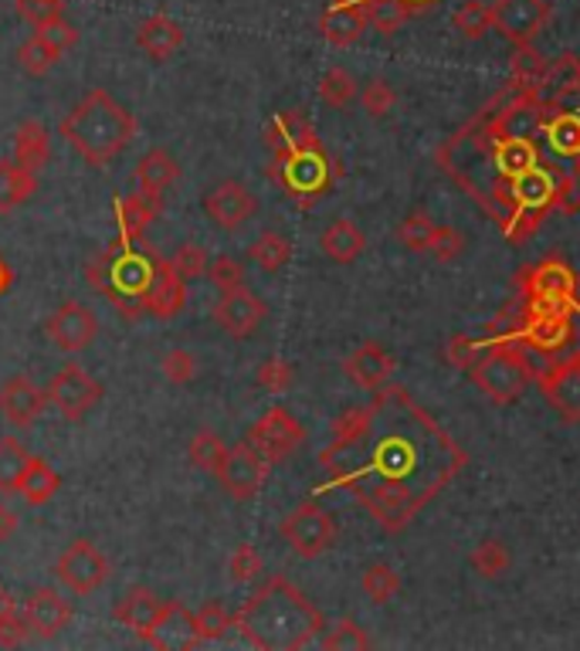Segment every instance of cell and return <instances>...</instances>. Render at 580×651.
Returning a JSON list of instances; mask_svg holds the SVG:
<instances>
[{
    "instance_id": "19",
    "label": "cell",
    "mask_w": 580,
    "mask_h": 651,
    "mask_svg": "<svg viewBox=\"0 0 580 651\" xmlns=\"http://www.w3.org/2000/svg\"><path fill=\"white\" fill-rule=\"evenodd\" d=\"M265 147L276 157H282V153H299V150H312L323 143H320L316 126L309 122V116H302L299 109H286L265 126Z\"/></svg>"
},
{
    "instance_id": "17",
    "label": "cell",
    "mask_w": 580,
    "mask_h": 651,
    "mask_svg": "<svg viewBox=\"0 0 580 651\" xmlns=\"http://www.w3.org/2000/svg\"><path fill=\"white\" fill-rule=\"evenodd\" d=\"M255 211H258V201L241 180L217 183V188L207 191V198H204V214L225 231H238L245 221L255 217Z\"/></svg>"
},
{
    "instance_id": "53",
    "label": "cell",
    "mask_w": 580,
    "mask_h": 651,
    "mask_svg": "<svg viewBox=\"0 0 580 651\" xmlns=\"http://www.w3.org/2000/svg\"><path fill=\"white\" fill-rule=\"evenodd\" d=\"M361 106H364L367 116L384 119V116L397 106V92H394L384 78H374V82H367L364 92H361Z\"/></svg>"
},
{
    "instance_id": "7",
    "label": "cell",
    "mask_w": 580,
    "mask_h": 651,
    "mask_svg": "<svg viewBox=\"0 0 580 651\" xmlns=\"http://www.w3.org/2000/svg\"><path fill=\"white\" fill-rule=\"evenodd\" d=\"M265 177L276 180L296 207L309 211V207H316L330 194L333 180H336V170H333V160L326 157L323 147H312V150L276 157L272 167L265 170Z\"/></svg>"
},
{
    "instance_id": "26",
    "label": "cell",
    "mask_w": 580,
    "mask_h": 651,
    "mask_svg": "<svg viewBox=\"0 0 580 651\" xmlns=\"http://www.w3.org/2000/svg\"><path fill=\"white\" fill-rule=\"evenodd\" d=\"M540 139L554 157L577 160L580 157V113L577 109H557L550 103V113L540 122Z\"/></svg>"
},
{
    "instance_id": "21",
    "label": "cell",
    "mask_w": 580,
    "mask_h": 651,
    "mask_svg": "<svg viewBox=\"0 0 580 651\" xmlns=\"http://www.w3.org/2000/svg\"><path fill=\"white\" fill-rule=\"evenodd\" d=\"M143 641L153 644V648H163V651H173V648H197V644H201L194 615L184 608L181 600H167V604H163L157 625L150 628V634H147Z\"/></svg>"
},
{
    "instance_id": "5",
    "label": "cell",
    "mask_w": 580,
    "mask_h": 651,
    "mask_svg": "<svg viewBox=\"0 0 580 651\" xmlns=\"http://www.w3.org/2000/svg\"><path fill=\"white\" fill-rule=\"evenodd\" d=\"M482 343L485 350L469 374L488 401L513 404L526 394L529 384H537V366L529 363L533 353L526 346H519L516 340H503V337H488Z\"/></svg>"
},
{
    "instance_id": "31",
    "label": "cell",
    "mask_w": 580,
    "mask_h": 651,
    "mask_svg": "<svg viewBox=\"0 0 580 651\" xmlns=\"http://www.w3.org/2000/svg\"><path fill=\"white\" fill-rule=\"evenodd\" d=\"M176 177H181V167H176V160L167 150H150L137 163V183H140L143 194L163 198V191L170 188Z\"/></svg>"
},
{
    "instance_id": "4",
    "label": "cell",
    "mask_w": 580,
    "mask_h": 651,
    "mask_svg": "<svg viewBox=\"0 0 580 651\" xmlns=\"http://www.w3.org/2000/svg\"><path fill=\"white\" fill-rule=\"evenodd\" d=\"M153 271H157L153 255H147L140 245H126L116 238L88 265V282H93L96 292L109 296L122 316H140L147 312L143 299L153 282Z\"/></svg>"
},
{
    "instance_id": "48",
    "label": "cell",
    "mask_w": 580,
    "mask_h": 651,
    "mask_svg": "<svg viewBox=\"0 0 580 651\" xmlns=\"http://www.w3.org/2000/svg\"><path fill=\"white\" fill-rule=\"evenodd\" d=\"M167 262L173 265V271L181 275L184 282H194V278L207 275V265H211V262H207V252H204L201 245H194V242L181 245Z\"/></svg>"
},
{
    "instance_id": "28",
    "label": "cell",
    "mask_w": 580,
    "mask_h": 651,
    "mask_svg": "<svg viewBox=\"0 0 580 651\" xmlns=\"http://www.w3.org/2000/svg\"><path fill=\"white\" fill-rule=\"evenodd\" d=\"M160 608H163V600H160L153 590H147V587H132V590L116 604V621H119L122 628H129L137 638H147L150 628H153L157 618H160Z\"/></svg>"
},
{
    "instance_id": "49",
    "label": "cell",
    "mask_w": 580,
    "mask_h": 651,
    "mask_svg": "<svg viewBox=\"0 0 580 651\" xmlns=\"http://www.w3.org/2000/svg\"><path fill=\"white\" fill-rule=\"evenodd\" d=\"M482 350H485V343H482V340H472V337L459 333V337H452L449 343H444L441 356H444V363H449V366L465 370V374H469V370L479 363Z\"/></svg>"
},
{
    "instance_id": "11",
    "label": "cell",
    "mask_w": 580,
    "mask_h": 651,
    "mask_svg": "<svg viewBox=\"0 0 580 651\" xmlns=\"http://www.w3.org/2000/svg\"><path fill=\"white\" fill-rule=\"evenodd\" d=\"M55 577L65 590L85 597L96 594L106 580H109V561L88 543V540H75L55 564Z\"/></svg>"
},
{
    "instance_id": "44",
    "label": "cell",
    "mask_w": 580,
    "mask_h": 651,
    "mask_svg": "<svg viewBox=\"0 0 580 651\" xmlns=\"http://www.w3.org/2000/svg\"><path fill=\"white\" fill-rule=\"evenodd\" d=\"M320 644L326 651H364V648H370V634L361 625H356L353 618H343L333 628H326V634H323Z\"/></svg>"
},
{
    "instance_id": "59",
    "label": "cell",
    "mask_w": 580,
    "mask_h": 651,
    "mask_svg": "<svg viewBox=\"0 0 580 651\" xmlns=\"http://www.w3.org/2000/svg\"><path fill=\"white\" fill-rule=\"evenodd\" d=\"M18 523H21V520H18L14 509L0 502V543H8V540L18 533Z\"/></svg>"
},
{
    "instance_id": "25",
    "label": "cell",
    "mask_w": 580,
    "mask_h": 651,
    "mask_svg": "<svg viewBox=\"0 0 580 651\" xmlns=\"http://www.w3.org/2000/svg\"><path fill=\"white\" fill-rule=\"evenodd\" d=\"M184 306H187V282L173 271L170 262L160 258L157 271H153V282L147 289V299H143V309L157 319H173Z\"/></svg>"
},
{
    "instance_id": "62",
    "label": "cell",
    "mask_w": 580,
    "mask_h": 651,
    "mask_svg": "<svg viewBox=\"0 0 580 651\" xmlns=\"http://www.w3.org/2000/svg\"><path fill=\"white\" fill-rule=\"evenodd\" d=\"M52 4H65V0H52Z\"/></svg>"
},
{
    "instance_id": "36",
    "label": "cell",
    "mask_w": 580,
    "mask_h": 651,
    "mask_svg": "<svg viewBox=\"0 0 580 651\" xmlns=\"http://www.w3.org/2000/svg\"><path fill=\"white\" fill-rule=\"evenodd\" d=\"M469 564H472V570H475L482 580H500V577L509 574L513 556H509L506 543H500V540H482V543L469 553Z\"/></svg>"
},
{
    "instance_id": "27",
    "label": "cell",
    "mask_w": 580,
    "mask_h": 651,
    "mask_svg": "<svg viewBox=\"0 0 580 651\" xmlns=\"http://www.w3.org/2000/svg\"><path fill=\"white\" fill-rule=\"evenodd\" d=\"M137 44L153 58V62H167L181 52L184 44V28L176 24L167 14H150L140 28H137Z\"/></svg>"
},
{
    "instance_id": "23",
    "label": "cell",
    "mask_w": 580,
    "mask_h": 651,
    "mask_svg": "<svg viewBox=\"0 0 580 651\" xmlns=\"http://www.w3.org/2000/svg\"><path fill=\"white\" fill-rule=\"evenodd\" d=\"M367 28L370 24H367L364 0H333L320 18V31L333 49H350V44L361 41Z\"/></svg>"
},
{
    "instance_id": "39",
    "label": "cell",
    "mask_w": 580,
    "mask_h": 651,
    "mask_svg": "<svg viewBox=\"0 0 580 651\" xmlns=\"http://www.w3.org/2000/svg\"><path fill=\"white\" fill-rule=\"evenodd\" d=\"M187 455H191V465H194V469L217 476L221 461H225V455H228V445L221 441V435H217V431H211V428H201V431L191 438V448H187Z\"/></svg>"
},
{
    "instance_id": "54",
    "label": "cell",
    "mask_w": 580,
    "mask_h": 651,
    "mask_svg": "<svg viewBox=\"0 0 580 651\" xmlns=\"http://www.w3.org/2000/svg\"><path fill=\"white\" fill-rule=\"evenodd\" d=\"M160 374H163L170 384H191L194 374H197V360H194V353H187V350H170V353L163 356V363H160Z\"/></svg>"
},
{
    "instance_id": "16",
    "label": "cell",
    "mask_w": 580,
    "mask_h": 651,
    "mask_svg": "<svg viewBox=\"0 0 580 651\" xmlns=\"http://www.w3.org/2000/svg\"><path fill=\"white\" fill-rule=\"evenodd\" d=\"M265 316H269V306H265L255 292H248L245 286L232 289V292H221V299L214 302V322L235 340H248Z\"/></svg>"
},
{
    "instance_id": "37",
    "label": "cell",
    "mask_w": 580,
    "mask_h": 651,
    "mask_svg": "<svg viewBox=\"0 0 580 651\" xmlns=\"http://www.w3.org/2000/svg\"><path fill=\"white\" fill-rule=\"evenodd\" d=\"M31 465V455L18 438H0V495H14L24 472Z\"/></svg>"
},
{
    "instance_id": "56",
    "label": "cell",
    "mask_w": 580,
    "mask_h": 651,
    "mask_svg": "<svg viewBox=\"0 0 580 651\" xmlns=\"http://www.w3.org/2000/svg\"><path fill=\"white\" fill-rule=\"evenodd\" d=\"M34 34H37L41 41H49L52 49H58L62 55H65L68 49H75V41H78V31L65 21V14H58V18H52V21L37 24Z\"/></svg>"
},
{
    "instance_id": "1",
    "label": "cell",
    "mask_w": 580,
    "mask_h": 651,
    "mask_svg": "<svg viewBox=\"0 0 580 651\" xmlns=\"http://www.w3.org/2000/svg\"><path fill=\"white\" fill-rule=\"evenodd\" d=\"M330 479L316 492L346 489L384 533H405L465 469V451L397 384L333 417L320 451Z\"/></svg>"
},
{
    "instance_id": "22",
    "label": "cell",
    "mask_w": 580,
    "mask_h": 651,
    "mask_svg": "<svg viewBox=\"0 0 580 651\" xmlns=\"http://www.w3.org/2000/svg\"><path fill=\"white\" fill-rule=\"evenodd\" d=\"M24 618L28 631H34L37 638H55L72 621V604L55 587H37L24 604Z\"/></svg>"
},
{
    "instance_id": "50",
    "label": "cell",
    "mask_w": 580,
    "mask_h": 651,
    "mask_svg": "<svg viewBox=\"0 0 580 651\" xmlns=\"http://www.w3.org/2000/svg\"><path fill=\"white\" fill-rule=\"evenodd\" d=\"M207 278H211V286L217 292H232V289H241L245 286V268L238 258L232 255H221L207 265Z\"/></svg>"
},
{
    "instance_id": "45",
    "label": "cell",
    "mask_w": 580,
    "mask_h": 651,
    "mask_svg": "<svg viewBox=\"0 0 580 651\" xmlns=\"http://www.w3.org/2000/svg\"><path fill=\"white\" fill-rule=\"evenodd\" d=\"M58 58H62V52L52 49L49 41H41L37 34H34L31 41H24L21 49H18V65H21L28 75H44V72H52Z\"/></svg>"
},
{
    "instance_id": "47",
    "label": "cell",
    "mask_w": 580,
    "mask_h": 651,
    "mask_svg": "<svg viewBox=\"0 0 580 651\" xmlns=\"http://www.w3.org/2000/svg\"><path fill=\"white\" fill-rule=\"evenodd\" d=\"M194 625H197V638H201V644H204V641L225 638L228 628H235V618H232L225 608H221L217 600H211V604H204V608L194 615Z\"/></svg>"
},
{
    "instance_id": "61",
    "label": "cell",
    "mask_w": 580,
    "mask_h": 651,
    "mask_svg": "<svg viewBox=\"0 0 580 651\" xmlns=\"http://www.w3.org/2000/svg\"><path fill=\"white\" fill-rule=\"evenodd\" d=\"M405 4H408L411 11H428V8L441 4V0H405Z\"/></svg>"
},
{
    "instance_id": "60",
    "label": "cell",
    "mask_w": 580,
    "mask_h": 651,
    "mask_svg": "<svg viewBox=\"0 0 580 651\" xmlns=\"http://www.w3.org/2000/svg\"><path fill=\"white\" fill-rule=\"evenodd\" d=\"M14 286V268L4 262V255H0V299H4Z\"/></svg>"
},
{
    "instance_id": "13",
    "label": "cell",
    "mask_w": 580,
    "mask_h": 651,
    "mask_svg": "<svg viewBox=\"0 0 580 651\" xmlns=\"http://www.w3.org/2000/svg\"><path fill=\"white\" fill-rule=\"evenodd\" d=\"M44 394H49V404H55L68 417V421H75V417L88 414L103 401V384L88 374L85 366L65 363L58 374L52 377V384L44 387Z\"/></svg>"
},
{
    "instance_id": "2",
    "label": "cell",
    "mask_w": 580,
    "mask_h": 651,
    "mask_svg": "<svg viewBox=\"0 0 580 651\" xmlns=\"http://www.w3.org/2000/svg\"><path fill=\"white\" fill-rule=\"evenodd\" d=\"M235 628L255 648L296 651L305 648L326 625L299 587H292L286 577H269L235 615Z\"/></svg>"
},
{
    "instance_id": "43",
    "label": "cell",
    "mask_w": 580,
    "mask_h": 651,
    "mask_svg": "<svg viewBox=\"0 0 580 651\" xmlns=\"http://www.w3.org/2000/svg\"><path fill=\"white\" fill-rule=\"evenodd\" d=\"M361 587L374 604H387L400 594V574L390 564H370L361 577Z\"/></svg>"
},
{
    "instance_id": "15",
    "label": "cell",
    "mask_w": 580,
    "mask_h": 651,
    "mask_svg": "<svg viewBox=\"0 0 580 651\" xmlns=\"http://www.w3.org/2000/svg\"><path fill=\"white\" fill-rule=\"evenodd\" d=\"M49 340L62 350V353H82L93 346V340L99 337V319L96 312L82 306V302H65L52 319H49Z\"/></svg>"
},
{
    "instance_id": "41",
    "label": "cell",
    "mask_w": 580,
    "mask_h": 651,
    "mask_svg": "<svg viewBox=\"0 0 580 651\" xmlns=\"http://www.w3.org/2000/svg\"><path fill=\"white\" fill-rule=\"evenodd\" d=\"M356 78L343 68V65H333L323 78H320V99L330 106V109H346L353 99H356Z\"/></svg>"
},
{
    "instance_id": "55",
    "label": "cell",
    "mask_w": 580,
    "mask_h": 651,
    "mask_svg": "<svg viewBox=\"0 0 580 651\" xmlns=\"http://www.w3.org/2000/svg\"><path fill=\"white\" fill-rule=\"evenodd\" d=\"M28 618L24 615H18V604L0 590V641L4 644H18L24 634H28Z\"/></svg>"
},
{
    "instance_id": "58",
    "label": "cell",
    "mask_w": 580,
    "mask_h": 651,
    "mask_svg": "<svg viewBox=\"0 0 580 651\" xmlns=\"http://www.w3.org/2000/svg\"><path fill=\"white\" fill-rule=\"evenodd\" d=\"M18 14L37 28V24H44V21H52V18H58V14H65V4H52V0H18Z\"/></svg>"
},
{
    "instance_id": "57",
    "label": "cell",
    "mask_w": 580,
    "mask_h": 651,
    "mask_svg": "<svg viewBox=\"0 0 580 651\" xmlns=\"http://www.w3.org/2000/svg\"><path fill=\"white\" fill-rule=\"evenodd\" d=\"M554 211H560V214H577L580 211V167L577 163L570 170H563L560 180H557Z\"/></svg>"
},
{
    "instance_id": "12",
    "label": "cell",
    "mask_w": 580,
    "mask_h": 651,
    "mask_svg": "<svg viewBox=\"0 0 580 651\" xmlns=\"http://www.w3.org/2000/svg\"><path fill=\"white\" fill-rule=\"evenodd\" d=\"M272 465L265 461L248 441H238L235 448H228L225 461L217 469V482L225 485V492L238 502H248L261 492L265 479H269Z\"/></svg>"
},
{
    "instance_id": "3",
    "label": "cell",
    "mask_w": 580,
    "mask_h": 651,
    "mask_svg": "<svg viewBox=\"0 0 580 651\" xmlns=\"http://www.w3.org/2000/svg\"><path fill=\"white\" fill-rule=\"evenodd\" d=\"M132 136H137V119L106 88H93L62 119V139L88 167H109Z\"/></svg>"
},
{
    "instance_id": "8",
    "label": "cell",
    "mask_w": 580,
    "mask_h": 651,
    "mask_svg": "<svg viewBox=\"0 0 580 651\" xmlns=\"http://www.w3.org/2000/svg\"><path fill=\"white\" fill-rule=\"evenodd\" d=\"M279 536L292 546L296 556H302V561H316V556H323L326 549L336 546V520L333 513H326V509L320 502H302L296 505L292 513L282 520L279 526Z\"/></svg>"
},
{
    "instance_id": "6",
    "label": "cell",
    "mask_w": 580,
    "mask_h": 651,
    "mask_svg": "<svg viewBox=\"0 0 580 651\" xmlns=\"http://www.w3.org/2000/svg\"><path fill=\"white\" fill-rule=\"evenodd\" d=\"M519 312H554V309H573L580 312V286L573 268L560 255H547L537 265L519 268Z\"/></svg>"
},
{
    "instance_id": "14",
    "label": "cell",
    "mask_w": 580,
    "mask_h": 651,
    "mask_svg": "<svg viewBox=\"0 0 580 651\" xmlns=\"http://www.w3.org/2000/svg\"><path fill=\"white\" fill-rule=\"evenodd\" d=\"M550 21V4L547 0H496L493 4V28L513 41L516 49L533 44L537 34Z\"/></svg>"
},
{
    "instance_id": "29",
    "label": "cell",
    "mask_w": 580,
    "mask_h": 651,
    "mask_svg": "<svg viewBox=\"0 0 580 651\" xmlns=\"http://www.w3.org/2000/svg\"><path fill=\"white\" fill-rule=\"evenodd\" d=\"M320 248L330 262L336 265H350L364 255L367 248V235L361 227H356L350 217H336L326 231H323V238H320Z\"/></svg>"
},
{
    "instance_id": "52",
    "label": "cell",
    "mask_w": 580,
    "mask_h": 651,
    "mask_svg": "<svg viewBox=\"0 0 580 651\" xmlns=\"http://www.w3.org/2000/svg\"><path fill=\"white\" fill-rule=\"evenodd\" d=\"M462 252H465V238H462V231L459 227H449V224H438L434 227V238H431V252L428 255H434V262H441V265H452V262H459L462 258Z\"/></svg>"
},
{
    "instance_id": "24",
    "label": "cell",
    "mask_w": 580,
    "mask_h": 651,
    "mask_svg": "<svg viewBox=\"0 0 580 651\" xmlns=\"http://www.w3.org/2000/svg\"><path fill=\"white\" fill-rule=\"evenodd\" d=\"M163 211V198L153 194H129V198H116L112 214H116V227H119V242L126 245H143L147 227L153 224V217Z\"/></svg>"
},
{
    "instance_id": "32",
    "label": "cell",
    "mask_w": 580,
    "mask_h": 651,
    "mask_svg": "<svg viewBox=\"0 0 580 651\" xmlns=\"http://www.w3.org/2000/svg\"><path fill=\"white\" fill-rule=\"evenodd\" d=\"M52 160V139H49V129H44L41 122H24L18 129V139H14V163H21L24 170L37 173L44 163Z\"/></svg>"
},
{
    "instance_id": "30",
    "label": "cell",
    "mask_w": 580,
    "mask_h": 651,
    "mask_svg": "<svg viewBox=\"0 0 580 651\" xmlns=\"http://www.w3.org/2000/svg\"><path fill=\"white\" fill-rule=\"evenodd\" d=\"M58 489H62V476H58L44 458L31 455V465H28V472H24V479H21V485H18V495H21L28 505L37 509V505H49V502L58 495Z\"/></svg>"
},
{
    "instance_id": "18",
    "label": "cell",
    "mask_w": 580,
    "mask_h": 651,
    "mask_svg": "<svg viewBox=\"0 0 580 651\" xmlns=\"http://www.w3.org/2000/svg\"><path fill=\"white\" fill-rule=\"evenodd\" d=\"M394 370H397V360L390 356L387 346L380 343H364V346H356L346 360H343V374L353 387H361V391H380L384 384H390L394 377Z\"/></svg>"
},
{
    "instance_id": "38",
    "label": "cell",
    "mask_w": 580,
    "mask_h": 651,
    "mask_svg": "<svg viewBox=\"0 0 580 651\" xmlns=\"http://www.w3.org/2000/svg\"><path fill=\"white\" fill-rule=\"evenodd\" d=\"M364 11H367V24L380 34L400 31L415 14L405 0H364Z\"/></svg>"
},
{
    "instance_id": "33",
    "label": "cell",
    "mask_w": 580,
    "mask_h": 651,
    "mask_svg": "<svg viewBox=\"0 0 580 651\" xmlns=\"http://www.w3.org/2000/svg\"><path fill=\"white\" fill-rule=\"evenodd\" d=\"M37 191V173L14 160H0V211H14Z\"/></svg>"
},
{
    "instance_id": "9",
    "label": "cell",
    "mask_w": 580,
    "mask_h": 651,
    "mask_svg": "<svg viewBox=\"0 0 580 651\" xmlns=\"http://www.w3.org/2000/svg\"><path fill=\"white\" fill-rule=\"evenodd\" d=\"M537 387L544 401L560 414V421L577 425L580 421V346L557 356L547 370L537 374Z\"/></svg>"
},
{
    "instance_id": "51",
    "label": "cell",
    "mask_w": 580,
    "mask_h": 651,
    "mask_svg": "<svg viewBox=\"0 0 580 651\" xmlns=\"http://www.w3.org/2000/svg\"><path fill=\"white\" fill-rule=\"evenodd\" d=\"M228 577L235 584H255L261 577V556L251 543H241L235 546L232 561H228Z\"/></svg>"
},
{
    "instance_id": "34",
    "label": "cell",
    "mask_w": 580,
    "mask_h": 651,
    "mask_svg": "<svg viewBox=\"0 0 580 651\" xmlns=\"http://www.w3.org/2000/svg\"><path fill=\"white\" fill-rule=\"evenodd\" d=\"M550 72H554V65L533 49V44H523V49H516V55H513L509 82L519 88H544L550 82Z\"/></svg>"
},
{
    "instance_id": "10",
    "label": "cell",
    "mask_w": 580,
    "mask_h": 651,
    "mask_svg": "<svg viewBox=\"0 0 580 651\" xmlns=\"http://www.w3.org/2000/svg\"><path fill=\"white\" fill-rule=\"evenodd\" d=\"M245 441L269 461V465H279V461H286L302 441H305V431H302V425L296 421V417L286 410V407H269L265 410L258 421L248 428V435H245Z\"/></svg>"
},
{
    "instance_id": "40",
    "label": "cell",
    "mask_w": 580,
    "mask_h": 651,
    "mask_svg": "<svg viewBox=\"0 0 580 651\" xmlns=\"http://www.w3.org/2000/svg\"><path fill=\"white\" fill-rule=\"evenodd\" d=\"M434 227H438V224H434L425 211H411L405 221L397 224V242L405 245L408 252H415V255H425V252H431Z\"/></svg>"
},
{
    "instance_id": "42",
    "label": "cell",
    "mask_w": 580,
    "mask_h": 651,
    "mask_svg": "<svg viewBox=\"0 0 580 651\" xmlns=\"http://www.w3.org/2000/svg\"><path fill=\"white\" fill-rule=\"evenodd\" d=\"M452 24H455V31H459L462 38H469V41H482L488 31H493V8H488L485 0H469L465 8H459V11H455Z\"/></svg>"
},
{
    "instance_id": "20",
    "label": "cell",
    "mask_w": 580,
    "mask_h": 651,
    "mask_svg": "<svg viewBox=\"0 0 580 651\" xmlns=\"http://www.w3.org/2000/svg\"><path fill=\"white\" fill-rule=\"evenodd\" d=\"M44 404H49V394H44L31 377H11L4 387H0V414H4L14 428L37 425L44 414Z\"/></svg>"
},
{
    "instance_id": "35",
    "label": "cell",
    "mask_w": 580,
    "mask_h": 651,
    "mask_svg": "<svg viewBox=\"0 0 580 651\" xmlns=\"http://www.w3.org/2000/svg\"><path fill=\"white\" fill-rule=\"evenodd\" d=\"M248 258L261 268V271H282L292 258V242L279 231H265L248 245Z\"/></svg>"
},
{
    "instance_id": "46",
    "label": "cell",
    "mask_w": 580,
    "mask_h": 651,
    "mask_svg": "<svg viewBox=\"0 0 580 651\" xmlns=\"http://www.w3.org/2000/svg\"><path fill=\"white\" fill-rule=\"evenodd\" d=\"M258 387L261 391H269V394H286L292 384H296V370L289 360L282 356H269L261 366H258V374H255Z\"/></svg>"
}]
</instances>
